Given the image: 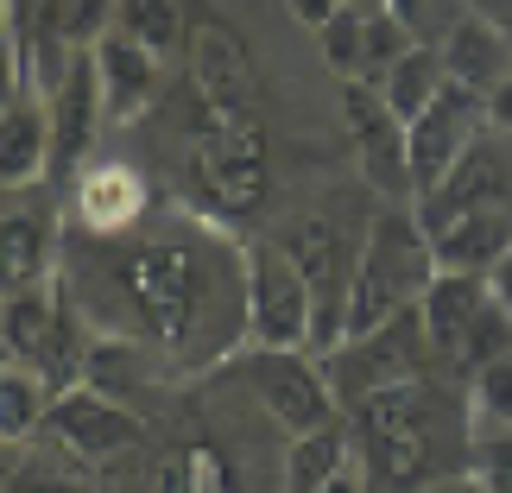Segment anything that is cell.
Masks as SVG:
<instances>
[{
    "instance_id": "6da1fadb",
    "label": "cell",
    "mask_w": 512,
    "mask_h": 493,
    "mask_svg": "<svg viewBox=\"0 0 512 493\" xmlns=\"http://www.w3.org/2000/svg\"><path fill=\"white\" fill-rule=\"evenodd\" d=\"M430 279H437V253H430L424 222L405 215V209H386L380 222H373V234H367L361 260H354L342 342H361V335L386 329L392 317H405V310L424 298Z\"/></svg>"
},
{
    "instance_id": "7a4b0ae2",
    "label": "cell",
    "mask_w": 512,
    "mask_h": 493,
    "mask_svg": "<svg viewBox=\"0 0 512 493\" xmlns=\"http://www.w3.org/2000/svg\"><path fill=\"white\" fill-rule=\"evenodd\" d=\"M108 272L127 291V310L146 329V342L184 348L196 335V317H203V253L190 241H171V234L127 241L108 260Z\"/></svg>"
},
{
    "instance_id": "3957f363",
    "label": "cell",
    "mask_w": 512,
    "mask_h": 493,
    "mask_svg": "<svg viewBox=\"0 0 512 493\" xmlns=\"http://www.w3.org/2000/svg\"><path fill=\"white\" fill-rule=\"evenodd\" d=\"M354 424H361L367 456L380 462V475L399 481V487L437 481L430 468H437V456L449 449V437H456L449 399L424 380V373H418V380L386 386V392H367V399L354 405Z\"/></svg>"
},
{
    "instance_id": "277c9868",
    "label": "cell",
    "mask_w": 512,
    "mask_h": 493,
    "mask_svg": "<svg viewBox=\"0 0 512 493\" xmlns=\"http://www.w3.org/2000/svg\"><path fill=\"white\" fill-rule=\"evenodd\" d=\"M260 102V64H253L247 38L228 19H196L190 26V146L215 140L228 127H253Z\"/></svg>"
},
{
    "instance_id": "5b68a950",
    "label": "cell",
    "mask_w": 512,
    "mask_h": 493,
    "mask_svg": "<svg viewBox=\"0 0 512 493\" xmlns=\"http://www.w3.org/2000/svg\"><path fill=\"white\" fill-rule=\"evenodd\" d=\"M317 298L279 241H253L241 253V335L253 348H310Z\"/></svg>"
},
{
    "instance_id": "8992f818",
    "label": "cell",
    "mask_w": 512,
    "mask_h": 493,
    "mask_svg": "<svg viewBox=\"0 0 512 493\" xmlns=\"http://www.w3.org/2000/svg\"><path fill=\"white\" fill-rule=\"evenodd\" d=\"M272 241L291 253V266L304 272L310 298H317V329H310V348H317V361H323V354L342 348L348 285H354V260H361V253L342 241V228L329 222V215H291V222L272 234Z\"/></svg>"
},
{
    "instance_id": "52a82bcc",
    "label": "cell",
    "mask_w": 512,
    "mask_h": 493,
    "mask_svg": "<svg viewBox=\"0 0 512 493\" xmlns=\"http://www.w3.org/2000/svg\"><path fill=\"white\" fill-rule=\"evenodd\" d=\"M190 190H196L209 222H241V215H253L260 196L272 190L266 140L253 127H228L215 140H196L190 146Z\"/></svg>"
},
{
    "instance_id": "ba28073f",
    "label": "cell",
    "mask_w": 512,
    "mask_h": 493,
    "mask_svg": "<svg viewBox=\"0 0 512 493\" xmlns=\"http://www.w3.org/2000/svg\"><path fill=\"white\" fill-rule=\"evenodd\" d=\"M241 380L260 392V405L291 430V437H310V430L336 424V386H329V367L310 361L304 348H253L241 361Z\"/></svg>"
},
{
    "instance_id": "9c48e42d",
    "label": "cell",
    "mask_w": 512,
    "mask_h": 493,
    "mask_svg": "<svg viewBox=\"0 0 512 493\" xmlns=\"http://www.w3.org/2000/svg\"><path fill=\"white\" fill-rule=\"evenodd\" d=\"M418 348H430V335H424L418 304H411L405 317H392L386 329H373V335H361V342H342L336 354H323V367H329L336 399L361 405L367 392H386V386H399V380H418V367H424Z\"/></svg>"
},
{
    "instance_id": "30bf717a",
    "label": "cell",
    "mask_w": 512,
    "mask_h": 493,
    "mask_svg": "<svg viewBox=\"0 0 512 493\" xmlns=\"http://www.w3.org/2000/svg\"><path fill=\"white\" fill-rule=\"evenodd\" d=\"M481 121H487V95L462 89V83H443L437 102H430L418 121L405 127V146H411V190H418V196L437 190L443 177L456 171L468 152H475Z\"/></svg>"
},
{
    "instance_id": "8fae6325",
    "label": "cell",
    "mask_w": 512,
    "mask_h": 493,
    "mask_svg": "<svg viewBox=\"0 0 512 493\" xmlns=\"http://www.w3.org/2000/svg\"><path fill=\"white\" fill-rule=\"evenodd\" d=\"M342 121L354 140V159H361L367 184H380L386 196H418L411 190V146H405V121L386 108L380 83H342Z\"/></svg>"
},
{
    "instance_id": "7c38bea8",
    "label": "cell",
    "mask_w": 512,
    "mask_h": 493,
    "mask_svg": "<svg viewBox=\"0 0 512 493\" xmlns=\"http://www.w3.org/2000/svg\"><path fill=\"white\" fill-rule=\"evenodd\" d=\"M38 430H45V437H57L76 462H108V456H121V449H133V443L146 437L140 418H133L127 405H114L108 392H95V386L57 392Z\"/></svg>"
},
{
    "instance_id": "4fadbf2b",
    "label": "cell",
    "mask_w": 512,
    "mask_h": 493,
    "mask_svg": "<svg viewBox=\"0 0 512 493\" xmlns=\"http://www.w3.org/2000/svg\"><path fill=\"white\" fill-rule=\"evenodd\" d=\"M481 209H512V171H506V152L475 140V152L443 177L430 196H418V222L424 234H437L462 215H481Z\"/></svg>"
},
{
    "instance_id": "5bb4252c",
    "label": "cell",
    "mask_w": 512,
    "mask_h": 493,
    "mask_svg": "<svg viewBox=\"0 0 512 493\" xmlns=\"http://www.w3.org/2000/svg\"><path fill=\"white\" fill-rule=\"evenodd\" d=\"M108 121V95H102V70L95 51H76L64 83L51 89V171H76L95 146V127Z\"/></svg>"
},
{
    "instance_id": "9a60e30c",
    "label": "cell",
    "mask_w": 512,
    "mask_h": 493,
    "mask_svg": "<svg viewBox=\"0 0 512 493\" xmlns=\"http://www.w3.org/2000/svg\"><path fill=\"white\" fill-rule=\"evenodd\" d=\"M95 70H102V95H108V121H140L159 102V51H146L140 38H127L114 26L108 38H95Z\"/></svg>"
},
{
    "instance_id": "2e32d148",
    "label": "cell",
    "mask_w": 512,
    "mask_h": 493,
    "mask_svg": "<svg viewBox=\"0 0 512 493\" xmlns=\"http://www.w3.org/2000/svg\"><path fill=\"white\" fill-rule=\"evenodd\" d=\"M51 171V102L38 89H7V114H0V184L26 190Z\"/></svg>"
},
{
    "instance_id": "e0dca14e",
    "label": "cell",
    "mask_w": 512,
    "mask_h": 493,
    "mask_svg": "<svg viewBox=\"0 0 512 493\" xmlns=\"http://www.w3.org/2000/svg\"><path fill=\"white\" fill-rule=\"evenodd\" d=\"M437 51H443L449 83H462V89H475V95H494L512 76V45H506V32L487 13H456Z\"/></svg>"
},
{
    "instance_id": "ac0fdd59",
    "label": "cell",
    "mask_w": 512,
    "mask_h": 493,
    "mask_svg": "<svg viewBox=\"0 0 512 493\" xmlns=\"http://www.w3.org/2000/svg\"><path fill=\"white\" fill-rule=\"evenodd\" d=\"M76 222H83L89 234H102V241H114V234H127L133 222H140V209H146V184H140V171L121 165V159H108V165H89L83 177H76Z\"/></svg>"
},
{
    "instance_id": "d6986e66",
    "label": "cell",
    "mask_w": 512,
    "mask_h": 493,
    "mask_svg": "<svg viewBox=\"0 0 512 493\" xmlns=\"http://www.w3.org/2000/svg\"><path fill=\"white\" fill-rule=\"evenodd\" d=\"M430 253H437V272H475V279H487L512 253V209H481V215H462V222L437 228Z\"/></svg>"
},
{
    "instance_id": "ffe728a7",
    "label": "cell",
    "mask_w": 512,
    "mask_h": 493,
    "mask_svg": "<svg viewBox=\"0 0 512 493\" xmlns=\"http://www.w3.org/2000/svg\"><path fill=\"white\" fill-rule=\"evenodd\" d=\"M487 298H494V291H487V279H475V272H437V279L424 285V298H418V317H424L430 348L456 361L462 335L475 329V317L487 310Z\"/></svg>"
},
{
    "instance_id": "44dd1931",
    "label": "cell",
    "mask_w": 512,
    "mask_h": 493,
    "mask_svg": "<svg viewBox=\"0 0 512 493\" xmlns=\"http://www.w3.org/2000/svg\"><path fill=\"white\" fill-rule=\"evenodd\" d=\"M449 83V70H443V51L437 45H411L399 64H392L386 76H380V95H386V108L399 114V121L411 127L418 114L437 102V89Z\"/></svg>"
},
{
    "instance_id": "7402d4cb",
    "label": "cell",
    "mask_w": 512,
    "mask_h": 493,
    "mask_svg": "<svg viewBox=\"0 0 512 493\" xmlns=\"http://www.w3.org/2000/svg\"><path fill=\"white\" fill-rule=\"evenodd\" d=\"M342 468H348V430L336 418V424L310 430V437H298L285 449V493H323Z\"/></svg>"
},
{
    "instance_id": "603a6c76",
    "label": "cell",
    "mask_w": 512,
    "mask_h": 493,
    "mask_svg": "<svg viewBox=\"0 0 512 493\" xmlns=\"http://www.w3.org/2000/svg\"><path fill=\"white\" fill-rule=\"evenodd\" d=\"M45 411H51V386L38 380L32 367L7 361V373H0V437H7V443H26L32 430L45 424Z\"/></svg>"
},
{
    "instance_id": "cb8c5ba5",
    "label": "cell",
    "mask_w": 512,
    "mask_h": 493,
    "mask_svg": "<svg viewBox=\"0 0 512 493\" xmlns=\"http://www.w3.org/2000/svg\"><path fill=\"white\" fill-rule=\"evenodd\" d=\"M51 329H57V298H51V291L45 285H38V291H13V298H7V361L32 367L38 354H45Z\"/></svg>"
},
{
    "instance_id": "d4e9b609",
    "label": "cell",
    "mask_w": 512,
    "mask_h": 493,
    "mask_svg": "<svg viewBox=\"0 0 512 493\" xmlns=\"http://www.w3.org/2000/svg\"><path fill=\"white\" fill-rule=\"evenodd\" d=\"M127 38H140L146 51H177L190 45V26H184V0H121V19H114Z\"/></svg>"
},
{
    "instance_id": "484cf974",
    "label": "cell",
    "mask_w": 512,
    "mask_h": 493,
    "mask_svg": "<svg viewBox=\"0 0 512 493\" xmlns=\"http://www.w3.org/2000/svg\"><path fill=\"white\" fill-rule=\"evenodd\" d=\"M0 241H7V298L13 291H38V279H45V222L26 209H7Z\"/></svg>"
},
{
    "instance_id": "4316f807",
    "label": "cell",
    "mask_w": 512,
    "mask_h": 493,
    "mask_svg": "<svg viewBox=\"0 0 512 493\" xmlns=\"http://www.w3.org/2000/svg\"><path fill=\"white\" fill-rule=\"evenodd\" d=\"M317 45H323V64L354 83V76H361V64H367V13H354V0H348V7L317 32Z\"/></svg>"
},
{
    "instance_id": "83f0119b",
    "label": "cell",
    "mask_w": 512,
    "mask_h": 493,
    "mask_svg": "<svg viewBox=\"0 0 512 493\" xmlns=\"http://www.w3.org/2000/svg\"><path fill=\"white\" fill-rule=\"evenodd\" d=\"M512 354V317L487 298V310L475 317V329L462 335V348H456V367H468V373H481V367H494V361H506Z\"/></svg>"
},
{
    "instance_id": "f1b7e54d",
    "label": "cell",
    "mask_w": 512,
    "mask_h": 493,
    "mask_svg": "<svg viewBox=\"0 0 512 493\" xmlns=\"http://www.w3.org/2000/svg\"><path fill=\"white\" fill-rule=\"evenodd\" d=\"M411 45H418V32H411V26H399L392 13H373V19H367V64H361V83H380V76L399 64Z\"/></svg>"
},
{
    "instance_id": "f546056e",
    "label": "cell",
    "mask_w": 512,
    "mask_h": 493,
    "mask_svg": "<svg viewBox=\"0 0 512 493\" xmlns=\"http://www.w3.org/2000/svg\"><path fill=\"white\" fill-rule=\"evenodd\" d=\"M475 418H487V424L512 430V354L475 373Z\"/></svg>"
},
{
    "instance_id": "4dcf8cb0",
    "label": "cell",
    "mask_w": 512,
    "mask_h": 493,
    "mask_svg": "<svg viewBox=\"0 0 512 493\" xmlns=\"http://www.w3.org/2000/svg\"><path fill=\"white\" fill-rule=\"evenodd\" d=\"M177 468H184V493H234V475H228V462L215 456L209 443H196V449H190V456L177 462Z\"/></svg>"
},
{
    "instance_id": "1f68e13d",
    "label": "cell",
    "mask_w": 512,
    "mask_h": 493,
    "mask_svg": "<svg viewBox=\"0 0 512 493\" xmlns=\"http://www.w3.org/2000/svg\"><path fill=\"white\" fill-rule=\"evenodd\" d=\"M7 493H89V481L83 475H64V468H51V462H26Z\"/></svg>"
},
{
    "instance_id": "d6a6232c",
    "label": "cell",
    "mask_w": 512,
    "mask_h": 493,
    "mask_svg": "<svg viewBox=\"0 0 512 493\" xmlns=\"http://www.w3.org/2000/svg\"><path fill=\"white\" fill-rule=\"evenodd\" d=\"M475 481H481L487 493H512V430H506V437H487V443H481Z\"/></svg>"
},
{
    "instance_id": "836d02e7",
    "label": "cell",
    "mask_w": 512,
    "mask_h": 493,
    "mask_svg": "<svg viewBox=\"0 0 512 493\" xmlns=\"http://www.w3.org/2000/svg\"><path fill=\"white\" fill-rule=\"evenodd\" d=\"M285 7H291V19H298L304 32H323L329 19H336V13L348 7V0H285Z\"/></svg>"
},
{
    "instance_id": "e575fe53",
    "label": "cell",
    "mask_w": 512,
    "mask_h": 493,
    "mask_svg": "<svg viewBox=\"0 0 512 493\" xmlns=\"http://www.w3.org/2000/svg\"><path fill=\"white\" fill-rule=\"evenodd\" d=\"M487 121H494L500 133H512V76H506L494 95H487Z\"/></svg>"
},
{
    "instance_id": "d590c367",
    "label": "cell",
    "mask_w": 512,
    "mask_h": 493,
    "mask_svg": "<svg viewBox=\"0 0 512 493\" xmlns=\"http://www.w3.org/2000/svg\"><path fill=\"white\" fill-rule=\"evenodd\" d=\"M487 291H494V304L512 317V253H506V260H500L494 272H487Z\"/></svg>"
},
{
    "instance_id": "8d00e7d4",
    "label": "cell",
    "mask_w": 512,
    "mask_h": 493,
    "mask_svg": "<svg viewBox=\"0 0 512 493\" xmlns=\"http://www.w3.org/2000/svg\"><path fill=\"white\" fill-rule=\"evenodd\" d=\"M411 493H487L475 475H437V481H424V487H411Z\"/></svg>"
},
{
    "instance_id": "74e56055",
    "label": "cell",
    "mask_w": 512,
    "mask_h": 493,
    "mask_svg": "<svg viewBox=\"0 0 512 493\" xmlns=\"http://www.w3.org/2000/svg\"><path fill=\"white\" fill-rule=\"evenodd\" d=\"M380 13H392L399 26H411V32H418V19H424V0H386Z\"/></svg>"
},
{
    "instance_id": "f35d334b",
    "label": "cell",
    "mask_w": 512,
    "mask_h": 493,
    "mask_svg": "<svg viewBox=\"0 0 512 493\" xmlns=\"http://www.w3.org/2000/svg\"><path fill=\"white\" fill-rule=\"evenodd\" d=\"M323 493H361V481H354V468H342V475H336V481H329Z\"/></svg>"
},
{
    "instance_id": "ab89813d",
    "label": "cell",
    "mask_w": 512,
    "mask_h": 493,
    "mask_svg": "<svg viewBox=\"0 0 512 493\" xmlns=\"http://www.w3.org/2000/svg\"><path fill=\"white\" fill-rule=\"evenodd\" d=\"M487 7H494V13H512V0H487Z\"/></svg>"
}]
</instances>
